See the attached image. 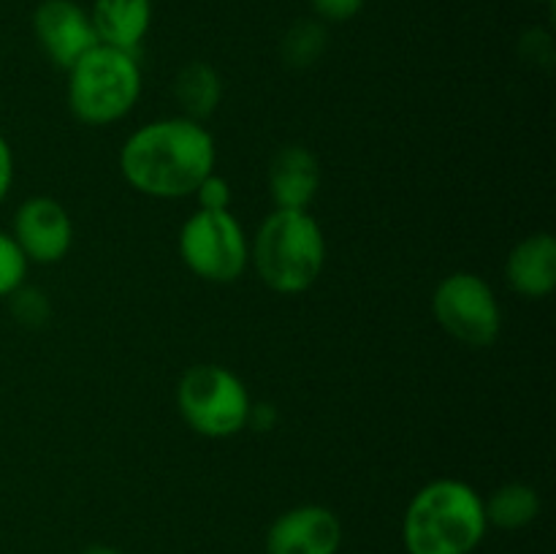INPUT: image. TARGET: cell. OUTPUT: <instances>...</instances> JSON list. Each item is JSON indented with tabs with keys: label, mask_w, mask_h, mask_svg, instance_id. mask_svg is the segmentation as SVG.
<instances>
[{
	"label": "cell",
	"mask_w": 556,
	"mask_h": 554,
	"mask_svg": "<svg viewBox=\"0 0 556 554\" xmlns=\"http://www.w3.org/2000/svg\"><path fill=\"white\" fill-rule=\"evenodd\" d=\"M215 139L204 123L166 117L128 136L119 150V172L150 199H185L215 172Z\"/></svg>",
	"instance_id": "1"
},
{
	"label": "cell",
	"mask_w": 556,
	"mask_h": 554,
	"mask_svg": "<svg viewBox=\"0 0 556 554\" xmlns=\"http://www.w3.org/2000/svg\"><path fill=\"white\" fill-rule=\"evenodd\" d=\"M486 527L481 494L459 478H438L413 494L402 541L407 554H472Z\"/></svg>",
	"instance_id": "2"
},
{
	"label": "cell",
	"mask_w": 556,
	"mask_h": 554,
	"mask_svg": "<svg viewBox=\"0 0 556 554\" xmlns=\"http://www.w3.org/2000/svg\"><path fill=\"white\" fill-rule=\"evenodd\" d=\"M253 264L266 288L304 293L318 282L326 264V239L307 210H275L253 242Z\"/></svg>",
	"instance_id": "3"
},
{
	"label": "cell",
	"mask_w": 556,
	"mask_h": 554,
	"mask_svg": "<svg viewBox=\"0 0 556 554\" xmlns=\"http://www.w3.org/2000/svg\"><path fill=\"white\" fill-rule=\"evenodd\" d=\"M141 96L136 54L98 43L68 68V106L85 125H112L128 117Z\"/></svg>",
	"instance_id": "4"
},
{
	"label": "cell",
	"mask_w": 556,
	"mask_h": 554,
	"mask_svg": "<svg viewBox=\"0 0 556 554\" xmlns=\"http://www.w3.org/2000/svg\"><path fill=\"white\" fill-rule=\"evenodd\" d=\"M177 411L193 432L220 440L250 424L248 386L223 364H195L177 386Z\"/></svg>",
	"instance_id": "5"
},
{
	"label": "cell",
	"mask_w": 556,
	"mask_h": 554,
	"mask_svg": "<svg viewBox=\"0 0 556 554\" xmlns=\"http://www.w3.org/2000/svg\"><path fill=\"white\" fill-rule=\"evenodd\" d=\"M179 255L206 282H233L250 264V244L231 210H199L179 231Z\"/></svg>",
	"instance_id": "6"
},
{
	"label": "cell",
	"mask_w": 556,
	"mask_h": 554,
	"mask_svg": "<svg viewBox=\"0 0 556 554\" xmlns=\"http://www.w3.org/2000/svg\"><path fill=\"white\" fill-rule=\"evenodd\" d=\"M432 313L445 335L470 348L494 345L503 329L497 297L476 272H454L443 277L432 293Z\"/></svg>",
	"instance_id": "7"
},
{
	"label": "cell",
	"mask_w": 556,
	"mask_h": 554,
	"mask_svg": "<svg viewBox=\"0 0 556 554\" xmlns=\"http://www.w3.org/2000/svg\"><path fill=\"white\" fill-rule=\"evenodd\" d=\"M11 237L25 253L27 264H58L74 244V223L58 199L33 196L16 210Z\"/></svg>",
	"instance_id": "8"
},
{
	"label": "cell",
	"mask_w": 556,
	"mask_h": 554,
	"mask_svg": "<svg viewBox=\"0 0 556 554\" xmlns=\"http://www.w3.org/2000/svg\"><path fill=\"white\" fill-rule=\"evenodd\" d=\"M33 33L52 65L68 71L81 54L98 47L90 11L74 0H43L33 14Z\"/></svg>",
	"instance_id": "9"
},
{
	"label": "cell",
	"mask_w": 556,
	"mask_h": 554,
	"mask_svg": "<svg viewBox=\"0 0 556 554\" xmlns=\"http://www.w3.org/2000/svg\"><path fill=\"white\" fill-rule=\"evenodd\" d=\"M342 546V525L324 505H299L271 521L266 532V554H337Z\"/></svg>",
	"instance_id": "10"
},
{
	"label": "cell",
	"mask_w": 556,
	"mask_h": 554,
	"mask_svg": "<svg viewBox=\"0 0 556 554\" xmlns=\"http://www.w3.org/2000/svg\"><path fill=\"white\" fill-rule=\"evenodd\" d=\"M320 188V163L313 150L288 144L269 163V196L277 210H307Z\"/></svg>",
	"instance_id": "11"
},
{
	"label": "cell",
	"mask_w": 556,
	"mask_h": 554,
	"mask_svg": "<svg viewBox=\"0 0 556 554\" xmlns=\"http://www.w3.org/2000/svg\"><path fill=\"white\" fill-rule=\"evenodd\" d=\"M505 282L519 297L543 299L556 288V239L552 234H530L505 259Z\"/></svg>",
	"instance_id": "12"
},
{
	"label": "cell",
	"mask_w": 556,
	"mask_h": 554,
	"mask_svg": "<svg viewBox=\"0 0 556 554\" xmlns=\"http://www.w3.org/2000/svg\"><path fill=\"white\" fill-rule=\"evenodd\" d=\"M98 43L136 54L152 22V0H96L90 11Z\"/></svg>",
	"instance_id": "13"
},
{
	"label": "cell",
	"mask_w": 556,
	"mask_h": 554,
	"mask_svg": "<svg viewBox=\"0 0 556 554\" xmlns=\"http://www.w3.org/2000/svg\"><path fill=\"white\" fill-rule=\"evenodd\" d=\"M174 101L182 109V117L195 119V123H204L206 117H212L220 103L223 85L217 71L210 63H201L193 60L185 68H179L177 79H174Z\"/></svg>",
	"instance_id": "14"
},
{
	"label": "cell",
	"mask_w": 556,
	"mask_h": 554,
	"mask_svg": "<svg viewBox=\"0 0 556 554\" xmlns=\"http://www.w3.org/2000/svg\"><path fill=\"white\" fill-rule=\"evenodd\" d=\"M483 514H486V525L500 527V530H521L541 514V494L530 483H505L492 498L483 500Z\"/></svg>",
	"instance_id": "15"
},
{
	"label": "cell",
	"mask_w": 556,
	"mask_h": 554,
	"mask_svg": "<svg viewBox=\"0 0 556 554\" xmlns=\"http://www.w3.org/2000/svg\"><path fill=\"white\" fill-rule=\"evenodd\" d=\"M326 52V27L318 20H299L282 38V60L291 68H309Z\"/></svg>",
	"instance_id": "16"
},
{
	"label": "cell",
	"mask_w": 556,
	"mask_h": 554,
	"mask_svg": "<svg viewBox=\"0 0 556 554\" xmlns=\"http://www.w3.org/2000/svg\"><path fill=\"white\" fill-rule=\"evenodd\" d=\"M27 259L9 231H0V299L25 286Z\"/></svg>",
	"instance_id": "17"
},
{
	"label": "cell",
	"mask_w": 556,
	"mask_h": 554,
	"mask_svg": "<svg viewBox=\"0 0 556 554\" xmlns=\"http://www.w3.org/2000/svg\"><path fill=\"white\" fill-rule=\"evenodd\" d=\"M11 313L22 326H43L52 307H49L47 293L38 291V288L20 286L11 293Z\"/></svg>",
	"instance_id": "18"
},
{
	"label": "cell",
	"mask_w": 556,
	"mask_h": 554,
	"mask_svg": "<svg viewBox=\"0 0 556 554\" xmlns=\"http://www.w3.org/2000/svg\"><path fill=\"white\" fill-rule=\"evenodd\" d=\"M193 196L199 199V210H231V185L215 172L201 179Z\"/></svg>",
	"instance_id": "19"
},
{
	"label": "cell",
	"mask_w": 556,
	"mask_h": 554,
	"mask_svg": "<svg viewBox=\"0 0 556 554\" xmlns=\"http://www.w3.org/2000/svg\"><path fill=\"white\" fill-rule=\"evenodd\" d=\"M309 5L324 22H348L364 9V0H309Z\"/></svg>",
	"instance_id": "20"
},
{
	"label": "cell",
	"mask_w": 556,
	"mask_h": 554,
	"mask_svg": "<svg viewBox=\"0 0 556 554\" xmlns=\"http://www.w3.org/2000/svg\"><path fill=\"white\" fill-rule=\"evenodd\" d=\"M521 54L530 63H552L554 58V43L552 36L543 30H530L525 38H521Z\"/></svg>",
	"instance_id": "21"
},
{
	"label": "cell",
	"mask_w": 556,
	"mask_h": 554,
	"mask_svg": "<svg viewBox=\"0 0 556 554\" xmlns=\"http://www.w3.org/2000/svg\"><path fill=\"white\" fill-rule=\"evenodd\" d=\"M11 185H14V150H11L9 139L0 134V204L9 196Z\"/></svg>",
	"instance_id": "22"
},
{
	"label": "cell",
	"mask_w": 556,
	"mask_h": 554,
	"mask_svg": "<svg viewBox=\"0 0 556 554\" xmlns=\"http://www.w3.org/2000/svg\"><path fill=\"white\" fill-rule=\"evenodd\" d=\"M81 554H123V552H119V549H114V546H103V543H96V546H87Z\"/></svg>",
	"instance_id": "23"
},
{
	"label": "cell",
	"mask_w": 556,
	"mask_h": 554,
	"mask_svg": "<svg viewBox=\"0 0 556 554\" xmlns=\"http://www.w3.org/2000/svg\"><path fill=\"white\" fill-rule=\"evenodd\" d=\"M535 3H552V0H535Z\"/></svg>",
	"instance_id": "24"
}]
</instances>
